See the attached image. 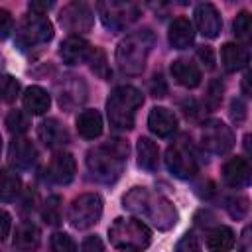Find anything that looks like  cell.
I'll return each instance as SVG.
<instances>
[{
  "instance_id": "ab89813d",
  "label": "cell",
  "mask_w": 252,
  "mask_h": 252,
  "mask_svg": "<svg viewBox=\"0 0 252 252\" xmlns=\"http://www.w3.org/2000/svg\"><path fill=\"white\" fill-rule=\"evenodd\" d=\"M150 89H152V94L158 96V98L165 96V93H167V85H165V81H163L161 75H154V79L150 83Z\"/></svg>"
},
{
  "instance_id": "d590c367",
  "label": "cell",
  "mask_w": 252,
  "mask_h": 252,
  "mask_svg": "<svg viewBox=\"0 0 252 252\" xmlns=\"http://www.w3.org/2000/svg\"><path fill=\"white\" fill-rule=\"evenodd\" d=\"M226 211H228V215H230L232 219H236V220L244 219V217L248 215V199L242 197V195H236V197L228 199Z\"/></svg>"
},
{
  "instance_id": "1f68e13d",
  "label": "cell",
  "mask_w": 252,
  "mask_h": 252,
  "mask_svg": "<svg viewBox=\"0 0 252 252\" xmlns=\"http://www.w3.org/2000/svg\"><path fill=\"white\" fill-rule=\"evenodd\" d=\"M234 33L242 41H248L250 39V33H252V16L248 12H240L236 16V20H234Z\"/></svg>"
},
{
  "instance_id": "d6a6232c",
  "label": "cell",
  "mask_w": 252,
  "mask_h": 252,
  "mask_svg": "<svg viewBox=\"0 0 252 252\" xmlns=\"http://www.w3.org/2000/svg\"><path fill=\"white\" fill-rule=\"evenodd\" d=\"M89 61H91V69L94 71V75H98L100 79H108L110 77V69L106 65L104 51H100V49L94 47L93 53H91V57H89Z\"/></svg>"
},
{
  "instance_id": "8fae6325",
  "label": "cell",
  "mask_w": 252,
  "mask_h": 252,
  "mask_svg": "<svg viewBox=\"0 0 252 252\" xmlns=\"http://www.w3.org/2000/svg\"><path fill=\"white\" fill-rule=\"evenodd\" d=\"M59 22L71 33H85L93 28L94 16L85 2H71L61 10Z\"/></svg>"
},
{
  "instance_id": "5b68a950",
  "label": "cell",
  "mask_w": 252,
  "mask_h": 252,
  "mask_svg": "<svg viewBox=\"0 0 252 252\" xmlns=\"http://www.w3.org/2000/svg\"><path fill=\"white\" fill-rule=\"evenodd\" d=\"M108 240L116 250L122 252H142L150 246L152 242V232L150 228L130 217H118L110 226H108Z\"/></svg>"
},
{
  "instance_id": "83f0119b",
  "label": "cell",
  "mask_w": 252,
  "mask_h": 252,
  "mask_svg": "<svg viewBox=\"0 0 252 252\" xmlns=\"http://www.w3.org/2000/svg\"><path fill=\"white\" fill-rule=\"evenodd\" d=\"M22 191V179L12 169H0V201L10 203Z\"/></svg>"
},
{
  "instance_id": "74e56055",
  "label": "cell",
  "mask_w": 252,
  "mask_h": 252,
  "mask_svg": "<svg viewBox=\"0 0 252 252\" xmlns=\"http://www.w3.org/2000/svg\"><path fill=\"white\" fill-rule=\"evenodd\" d=\"M230 118L236 122V124H242L244 118H246V104L240 100V98H234L230 102Z\"/></svg>"
},
{
  "instance_id": "603a6c76",
  "label": "cell",
  "mask_w": 252,
  "mask_h": 252,
  "mask_svg": "<svg viewBox=\"0 0 252 252\" xmlns=\"http://www.w3.org/2000/svg\"><path fill=\"white\" fill-rule=\"evenodd\" d=\"M77 132L85 140H94L102 134V116L98 110H83L77 116Z\"/></svg>"
},
{
  "instance_id": "f6af8a7d",
  "label": "cell",
  "mask_w": 252,
  "mask_h": 252,
  "mask_svg": "<svg viewBox=\"0 0 252 252\" xmlns=\"http://www.w3.org/2000/svg\"><path fill=\"white\" fill-rule=\"evenodd\" d=\"M51 6H53V2H30L32 14H37V16H45Z\"/></svg>"
},
{
  "instance_id": "4316f807",
  "label": "cell",
  "mask_w": 252,
  "mask_h": 252,
  "mask_svg": "<svg viewBox=\"0 0 252 252\" xmlns=\"http://www.w3.org/2000/svg\"><path fill=\"white\" fill-rule=\"evenodd\" d=\"M234 246V232L228 226H217L207 236V248L211 252H228Z\"/></svg>"
},
{
  "instance_id": "8992f818",
  "label": "cell",
  "mask_w": 252,
  "mask_h": 252,
  "mask_svg": "<svg viewBox=\"0 0 252 252\" xmlns=\"http://www.w3.org/2000/svg\"><path fill=\"white\" fill-rule=\"evenodd\" d=\"M53 37V26L45 16L30 14L26 16L16 30V45L20 49H30L39 43H45Z\"/></svg>"
},
{
  "instance_id": "7402d4cb",
  "label": "cell",
  "mask_w": 252,
  "mask_h": 252,
  "mask_svg": "<svg viewBox=\"0 0 252 252\" xmlns=\"http://www.w3.org/2000/svg\"><path fill=\"white\" fill-rule=\"evenodd\" d=\"M169 43L175 47V49H185L193 43L195 39V30H193V24L187 20V18H175L169 26Z\"/></svg>"
},
{
  "instance_id": "5bb4252c",
  "label": "cell",
  "mask_w": 252,
  "mask_h": 252,
  "mask_svg": "<svg viewBox=\"0 0 252 252\" xmlns=\"http://www.w3.org/2000/svg\"><path fill=\"white\" fill-rule=\"evenodd\" d=\"M93 49H94V47H93L87 39H83V37H79V35H71V37H67V39L61 43L59 55H61L63 63H67V65H79V63L89 61Z\"/></svg>"
},
{
  "instance_id": "7dc6e473",
  "label": "cell",
  "mask_w": 252,
  "mask_h": 252,
  "mask_svg": "<svg viewBox=\"0 0 252 252\" xmlns=\"http://www.w3.org/2000/svg\"><path fill=\"white\" fill-rule=\"evenodd\" d=\"M0 150H2V140H0Z\"/></svg>"
},
{
  "instance_id": "f1b7e54d",
  "label": "cell",
  "mask_w": 252,
  "mask_h": 252,
  "mask_svg": "<svg viewBox=\"0 0 252 252\" xmlns=\"http://www.w3.org/2000/svg\"><path fill=\"white\" fill-rule=\"evenodd\" d=\"M41 217L47 224L55 226L61 222V197L57 195H51L47 197V201L43 203V211H41Z\"/></svg>"
},
{
  "instance_id": "4dcf8cb0",
  "label": "cell",
  "mask_w": 252,
  "mask_h": 252,
  "mask_svg": "<svg viewBox=\"0 0 252 252\" xmlns=\"http://www.w3.org/2000/svg\"><path fill=\"white\" fill-rule=\"evenodd\" d=\"M20 94V83L12 75H0V100L14 102Z\"/></svg>"
},
{
  "instance_id": "7a4b0ae2",
  "label": "cell",
  "mask_w": 252,
  "mask_h": 252,
  "mask_svg": "<svg viewBox=\"0 0 252 252\" xmlns=\"http://www.w3.org/2000/svg\"><path fill=\"white\" fill-rule=\"evenodd\" d=\"M126 156H128V144L120 138H114L87 152V167L96 181L114 183L124 171Z\"/></svg>"
},
{
  "instance_id": "44dd1931",
  "label": "cell",
  "mask_w": 252,
  "mask_h": 252,
  "mask_svg": "<svg viewBox=\"0 0 252 252\" xmlns=\"http://www.w3.org/2000/svg\"><path fill=\"white\" fill-rule=\"evenodd\" d=\"M171 77L187 89H195L201 83V71L193 61L187 59H175L171 63Z\"/></svg>"
},
{
  "instance_id": "277c9868",
  "label": "cell",
  "mask_w": 252,
  "mask_h": 252,
  "mask_svg": "<svg viewBox=\"0 0 252 252\" xmlns=\"http://www.w3.org/2000/svg\"><path fill=\"white\" fill-rule=\"evenodd\" d=\"M142 102H144V94L136 87L130 85L116 87L106 100V114L110 126H114L116 130H132L136 110L142 106Z\"/></svg>"
},
{
  "instance_id": "cb8c5ba5",
  "label": "cell",
  "mask_w": 252,
  "mask_h": 252,
  "mask_svg": "<svg viewBox=\"0 0 252 252\" xmlns=\"http://www.w3.org/2000/svg\"><path fill=\"white\" fill-rule=\"evenodd\" d=\"M22 100H24V108L28 110V114H35V116L45 114L51 104L47 91L41 87H28Z\"/></svg>"
},
{
  "instance_id": "e0dca14e",
  "label": "cell",
  "mask_w": 252,
  "mask_h": 252,
  "mask_svg": "<svg viewBox=\"0 0 252 252\" xmlns=\"http://www.w3.org/2000/svg\"><path fill=\"white\" fill-rule=\"evenodd\" d=\"M148 128L158 136V138H167L177 130V118L171 110L163 106H156L150 110L148 116Z\"/></svg>"
},
{
  "instance_id": "e575fe53",
  "label": "cell",
  "mask_w": 252,
  "mask_h": 252,
  "mask_svg": "<svg viewBox=\"0 0 252 252\" xmlns=\"http://www.w3.org/2000/svg\"><path fill=\"white\" fill-rule=\"evenodd\" d=\"M51 252H77V244L69 234L55 232L51 236Z\"/></svg>"
},
{
  "instance_id": "7c38bea8",
  "label": "cell",
  "mask_w": 252,
  "mask_h": 252,
  "mask_svg": "<svg viewBox=\"0 0 252 252\" xmlns=\"http://www.w3.org/2000/svg\"><path fill=\"white\" fill-rule=\"evenodd\" d=\"M35 158H37V152H35V146L32 144V140L16 136L10 142L8 159L16 169H30L35 163Z\"/></svg>"
},
{
  "instance_id": "9c48e42d",
  "label": "cell",
  "mask_w": 252,
  "mask_h": 252,
  "mask_svg": "<svg viewBox=\"0 0 252 252\" xmlns=\"http://www.w3.org/2000/svg\"><path fill=\"white\" fill-rule=\"evenodd\" d=\"M100 215H102V199L96 193L79 195L69 207V222L79 230L96 224Z\"/></svg>"
},
{
  "instance_id": "2e32d148",
  "label": "cell",
  "mask_w": 252,
  "mask_h": 252,
  "mask_svg": "<svg viewBox=\"0 0 252 252\" xmlns=\"http://www.w3.org/2000/svg\"><path fill=\"white\" fill-rule=\"evenodd\" d=\"M222 179L226 185L240 189L250 183V163L246 158H230L222 165Z\"/></svg>"
},
{
  "instance_id": "ac0fdd59",
  "label": "cell",
  "mask_w": 252,
  "mask_h": 252,
  "mask_svg": "<svg viewBox=\"0 0 252 252\" xmlns=\"http://www.w3.org/2000/svg\"><path fill=\"white\" fill-rule=\"evenodd\" d=\"M37 136L47 148H63L69 142V132L67 128L57 120V118H47L37 126Z\"/></svg>"
},
{
  "instance_id": "8d00e7d4",
  "label": "cell",
  "mask_w": 252,
  "mask_h": 252,
  "mask_svg": "<svg viewBox=\"0 0 252 252\" xmlns=\"http://www.w3.org/2000/svg\"><path fill=\"white\" fill-rule=\"evenodd\" d=\"M12 30H14V18H12V14L8 10H4V8H0V39L8 37Z\"/></svg>"
},
{
  "instance_id": "3957f363",
  "label": "cell",
  "mask_w": 252,
  "mask_h": 252,
  "mask_svg": "<svg viewBox=\"0 0 252 252\" xmlns=\"http://www.w3.org/2000/svg\"><path fill=\"white\" fill-rule=\"evenodd\" d=\"M154 47V33L140 30L126 35L116 47V65L124 75H140L146 69L150 51Z\"/></svg>"
},
{
  "instance_id": "484cf974",
  "label": "cell",
  "mask_w": 252,
  "mask_h": 252,
  "mask_svg": "<svg viewBox=\"0 0 252 252\" xmlns=\"http://www.w3.org/2000/svg\"><path fill=\"white\" fill-rule=\"evenodd\" d=\"M138 163L140 167L148 169V171H154L158 167V161H159V150H158V144L152 140V138H146L142 136L138 140Z\"/></svg>"
},
{
  "instance_id": "4fadbf2b",
  "label": "cell",
  "mask_w": 252,
  "mask_h": 252,
  "mask_svg": "<svg viewBox=\"0 0 252 252\" xmlns=\"http://www.w3.org/2000/svg\"><path fill=\"white\" fill-rule=\"evenodd\" d=\"M75 171H77V165H75V158L69 154V152H57L51 161H49V167H47V175L53 183L57 185H67L73 181L75 177Z\"/></svg>"
},
{
  "instance_id": "52a82bcc",
  "label": "cell",
  "mask_w": 252,
  "mask_h": 252,
  "mask_svg": "<svg viewBox=\"0 0 252 252\" xmlns=\"http://www.w3.org/2000/svg\"><path fill=\"white\" fill-rule=\"evenodd\" d=\"M165 165L171 171V175L179 179H189L199 171V158L187 140H179L167 148Z\"/></svg>"
},
{
  "instance_id": "f35d334b",
  "label": "cell",
  "mask_w": 252,
  "mask_h": 252,
  "mask_svg": "<svg viewBox=\"0 0 252 252\" xmlns=\"http://www.w3.org/2000/svg\"><path fill=\"white\" fill-rule=\"evenodd\" d=\"M199 248V240L195 238V234H185L177 246H175V252H197Z\"/></svg>"
},
{
  "instance_id": "b9f144b4",
  "label": "cell",
  "mask_w": 252,
  "mask_h": 252,
  "mask_svg": "<svg viewBox=\"0 0 252 252\" xmlns=\"http://www.w3.org/2000/svg\"><path fill=\"white\" fill-rule=\"evenodd\" d=\"M197 57L201 59L203 65H207V69H213L215 67V55H213V49L211 47H207V45L199 47L197 49Z\"/></svg>"
},
{
  "instance_id": "30bf717a",
  "label": "cell",
  "mask_w": 252,
  "mask_h": 252,
  "mask_svg": "<svg viewBox=\"0 0 252 252\" xmlns=\"http://www.w3.org/2000/svg\"><path fill=\"white\" fill-rule=\"evenodd\" d=\"M201 142L203 146L213 152V154H226L232 146H234V134L230 130V126H226L220 120H209L203 124L201 130Z\"/></svg>"
},
{
  "instance_id": "9a60e30c",
  "label": "cell",
  "mask_w": 252,
  "mask_h": 252,
  "mask_svg": "<svg viewBox=\"0 0 252 252\" xmlns=\"http://www.w3.org/2000/svg\"><path fill=\"white\" fill-rule=\"evenodd\" d=\"M195 24H197V30L205 35V37H217L220 33V28H222V20H220V14L219 10L213 6V4H199L195 8Z\"/></svg>"
},
{
  "instance_id": "ee69618b",
  "label": "cell",
  "mask_w": 252,
  "mask_h": 252,
  "mask_svg": "<svg viewBox=\"0 0 252 252\" xmlns=\"http://www.w3.org/2000/svg\"><path fill=\"white\" fill-rule=\"evenodd\" d=\"M10 232V215L0 209V240H4Z\"/></svg>"
},
{
  "instance_id": "7bdbcfd3",
  "label": "cell",
  "mask_w": 252,
  "mask_h": 252,
  "mask_svg": "<svg viewBox=\"0 0 252 252\" xmlns=\"http://www.w3.org/2000/svg\"><path fill=\"white\" fill-rule=\"evenodd\" d=\"M238 252H252V236H250V226H244L240 240H238Z\"/></svg>"
},
{
  "instance_id": "f546056e",
  "label": "cell",
  "mask_w": 252,
  "mask_h": 252,
  "mask_svg": "<svg viewBox=\"0 0 252 252\" xmlns=\"http://www.w3.org/2000/svg\"><path fill=\"white\" fill-rule=\"evenodd\" d=\"M6 128L12 134H16V136L24 134L30 128V116H28V112H24V110H12L6 116Z\"/></svg>"
},
{
  "instance_id": "ba28073f",
  "label": "cell",
  "mask_w": 252,
  "mask_h": 252,
  "mask_svg": "<svg viewBox=\"0 0 252 252\" xmlns=\"http://www.w3.org/2000/svg\"><path fill=\"white\" fill-rule=\"evenodd\" d=\"M98 16L102 20V24L112 30V32H122L126 30L130 24H134L140 16V10L136 4L132 2H116V0H108V2H98L96 6Z\"/></svg>"
},
{
  "instance_id": "d4e9b609",
  "label": "cell",
  "mask_w": 252,
  "mask_h": 252,
  "mask_svg": "<svg viewBox=\"0 0 252 252\" xmlns=\"http://www.w3.org/2000/svg\"><path fill=\"white\" fill-rule=\"evenodd\" d=\"M39 246V228L32 220H24L14 234V248L22 252H32Z\"/></svg>"
},
{
  "instance_id": "836d02e7",
  "label": "cell",
  "mask_w": 252,
  "mask_h": 252,
  "mask_svg": "<svg viewBox=\"0 0 252 252\" xmlns=\"http://www.w3.org/2000/svg\"><path fill=\"white\" fill-rule=\"evenodd\" d=\"M222 91H224V87H222L220 81L215 79V81L209 83V89H207V94H205V104H207L209 110H215V108L220 104V100H222Z\"/></svg>"
},
{
  "instance_id": "ffe728a7",
  "label": "cell",
  "mask_w": 252,
  "mask_h": 252,
  "mask_svg": "<svg viewBox=\"0 0 252 252\" xmlns=\"http://www.w3.org/2000/svg\"><path fill=\"white\" fill-rule=\"evenodd\" d=\"M85 94H87L85 83L79 81L77 77H69V81H63V85H59V104L67 110L81 104L85 100Z\"/></svg>"
},
{
  "instance_id": "6da1fadb",
  "label": "cell",
  "mask_w": 252,
  "mask_h": 252,
  "mask_svg": "<svg viewBox=\"0 0 252 252\" xmlns=\"http://www.w3.org/2000/svg\"><path fill=\"white\" fill-rule=\"evenodd\" d=\"M124 209L138 215L140 219L152 222L159 230H167L175 226L177 222V211L171 205L169 199H165L159 193H154L146 187H134L130 189L122 199Z\"/></svg>"
},
{
  "instance_id": "d6986e66",
  "label": "cell",
  "mask_w": 252,
  "mask_h": 252,
  "mask_svg": "<svg viewBox=\"0 0 252 252\" xmlns=\"http://www.w3.org/2000/svg\"><path fill=\"white\" fill-rule=\"evenodd\" d=\"M248 59H250V53H248L246 45L224 43L220 47V61H222L224 71H228V73H236V71L244 69L248 65Z\"/></svg>"
},
{
  "instance_id": "bcb514c9",
  "label": "cell",
  "mask_w": 252,
  "mask_h": 252,
  "mask_svg": "<svg viewBox=\"0 0 252 252\" xmlns=\"http://www.w3.org/2000/svg\"><path fill=\"white\" fill-rule=\"evenodd\" d=\"M248 83H250V73H246L244 79H242V89H244V94H246V96L250 94V87H248Z\"/></svg>"
},
{
  "instance_id": "60d3db41",
  "label": "cell",
  "mask_w": 252,
  "mask_h": 252,
  "mask_svg": "<svg viewBox=\"0 0 252 252\" xmlns=\"http://www.w3.org/2000/svg\"><path fill=\"white\" fill-rule=\"evenodd\" d=\"M81 252H106V250H104V244H102V240L98 236H89L83 242Z\"/></svg>"
}]
</instances>
